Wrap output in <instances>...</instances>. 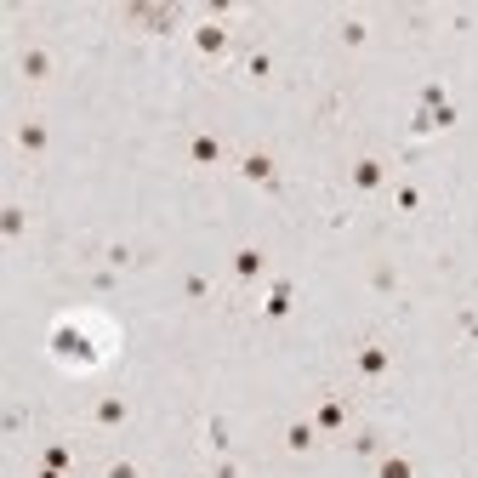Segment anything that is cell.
<instances>
[{
  "label": "cell",
  "mask_w": 478,
  "mask_h": 478,
  "mask_svg": "<svg viewBox=\"0 0 478 478\" xmlns=\"http://www.w3.org/2000/svg\"><path fill=\"white\" fill-rule=\"evenodd\" d=\"M108 353H114V330L103 319H92V314H74V319H63L52 330V359L63 370H97Z\"/></svg>",
  "instance_id": "6da1fadb"
},
{
  "label": "cell",
  "mask_w": 478,
  "mask_h": 478,
  "mask_svg": "<svg viewBox=\"0 0 478 478\" xmlns=\"http://www.w3.org/2000/svg\"><path fill=\"white\" fill-rule=\"evenodd\" d=\"M216 154H223V148H216V137H199V143H194V160H216Z\"/></svg>",
  "instance_id": "277c9868"
},
{
  "label": "cell",
  "mask_w": 478,
  "mask_h": 478,
  "mask_svg": "<svg viewBox=\"0 0 478 478\" xmlns=\"http://www.w3.org/2000/svg\"><path fill=\"white\" fill-rule=\"evenodd\" d=\"M223 40H228L223 29H216V23H205V29H199V52H223Z\"/></svg>",
  "instance_id": "7a4b0ae2"
},
{
  "label": "cell",
  "mask_w": 478,
  "mask_h": 478,
  "mask_svg": "<svg viewBox=\"0 0 478 478\" xmlns=\"http://www.w3.org/2000/svg\"><path fill=\"white\" fill-rule=\"evenodd\" d=\"M381 478H410V461H405V456H387V461H381Z\"/></svg>",
  "instance_id": "3957f363"
}]
</instances>
